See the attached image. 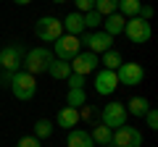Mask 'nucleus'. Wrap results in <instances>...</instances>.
<instances>
[{
    "label": "nucleus",
    "mask_w": 158,
    "mask_h": 147,
    "mask_svg": "<svg viewBox=\"0 0 158 147\" xmlns=\"http://www.w3.org/2000/svg\"><path fill=\"white\" fill-rule=\"evenodd\" d=\"M53 53L48 50V47H34V50H29V53H24V71L27 74H32V76H40V74H45L48 71V66H50V61H53Z\"/></svg>",
    "instance_id": "obj_1"
},
{
    "label": "nucleus",
    "mask_w": 158,
    "mask_h": 147,
    "mask_svg": "<svg viewBox=\"0 0 158 147\" xmlns=\"http://www.w3.org/2000/svg\"><path fill=\"white\" fill-rule=\"evenodd\" d=\"M11 92L16 95V100H32L37 92V76L27 71H16L11 76Z\"/></svg>",
    "instance_id": "obj_2"
},
{
    "label": "nucleus",
    "mask_w": 158,
    "mask_h": 147,
    "mask_svg": "<svg viewBox=\"0 0 158 147\" xmlns=\"http://www.w3.org/2000/svg\"><path fill=\"white\" fill-rule=\"evenodd\" d=\"M124 34H127V40L135 42V45H145V42L150 40V34H153L150 21H145V18H140V16L127 18V24H124Z\"/></svg>",
    "instance_id": "obj_3"
},
{
    "label": "nucleus",
    "mask_w": 158,
    "mask_h": 147,
    "mask_svg": "<svg viewBox=\"0 0 158 147\" xmlns=\"http://www.w3.org/2000/svg\"><path fill=\"white\" fill-rule=\"evenodd\" d=\"M34 34H37L42 42H56L63 34V24L58 21L56 16H42L37 24H34Z\"/></svg>",
    "instance_id": "obj_4"
},
{
    "label": "nucleus",
    "mask_w": 158,
    "mask_h": 147,
    "mask_svg": "<svg viewBox=\"0 0 158 147\" xmlns=\"http://www.w3.org/2000/svg\"><path fill=\"white\" fill-rule=\"evenodd\" d=\"M111 145L113 147H142V131L124 124V126H118V129H113Z\"/></svg>",
    "instance_id": "obj_5"
},
{
    "label": "nucleus",
    "mask_w": 158,
    "mask_h": 147,
    "mask_svg": "<svg viewBox=\"0 0 158 147\" xmlns=\"http://www.w3.org/2000/svg\"><path fill=\"white\" fill-rule=\"evenodd\" d=\"M79 42L87 45V50L95 53V55H100V53L113 47V37L106 32H85V34H79Z\"/></svg>",
    "instance_id": "obj_6"
},
{
    "label": "nucleus",
    "mask_w": 158,
    "mask_h": 147,
    "mask_svg": "<svg viewBox=\"0 0 158 147\" xmlns=\"http://www.w3.org/2000/svg\"><path fill=\"white\" fill-rule=\"evenodd\" d=\"M82 47V42H79V37H71V34H61L56 42H53V55L58 58V61H71L77 53Z\"/></svg>",
    "instance_id": "obj_7"
},
{
    "label": "nucleus",
    "mask_w": 158,
    "mask_h": 147,
    "mask_svg": "<svg viewBox=\"0 0 158 147\" xmlns=\"http://www.w3.org/2000/svg\"><path fill=\"white\" fill-rule=\"evenodd\" d=\"M116 79H118V84H124V87H137L145 79V68L140 63H121L116 68Z\"/></svg>",
    "instance_id": "obj_8"
},
{
    "label": "nucleus",
    "mask_w": 158,
    "mask_h": 147,
    "mask_svg": "<svg viewBox=\"0 0 158 147\" xmlns=\"http://www.w3.org/2000/svg\"><path fill=\"white\" fill-rule=\"evenodd\" d=\"M69 66H71V74H82V76H87V74L98 71V66H100V55H95V53H77V55L69 61Z\"/></svg>",
    "instance_id": "obj_9"
},
{
    "label": "nucleus",
    "mask_w": 158,
    "mask_h": 147,
    "mask_svg": "<svg viewBox=\"0 0 158 147\" xmlns=\"http://www.w3.org/2000/svg\"><path fill=\"white\" fill-rule=\"evenodd\" d=\"M100 124L108 126V129L124 126L127 124V108L121 105V102H108V105L103 108V113H100Z\"/></svg>",
    "instance_id": "obj_10"
},
{
    "label": "nucleus",
    "mask_w": 158,
    "mask_h": 147,
    "mask_svg": "<svg viewBox=\"0 0 158 147\" xmlns=\"http://www.w3.org/2000/svg\"><path fill=\"white\" fill-rule=\"evenodd\" d=\"M21 63H24V50L19 45H11V47H3V50H0V68L16 74Z\"/></svg>",
    "instance_id": "obj_11"
},
{
    "label": "nucleus",
    "mask_w": 158,
    "mask_h": 147,
    "mask_svg": "<svg viewBox=\"0 0 158 147\" xmlns=\"http://www.w3.org/2000/svg\"><path fill=\"white\" fill-rule=\"evenodd\" d=\"M118 87V79H116V71H108V68H100L95 74V92L98 95H113Z\"/></svg>",
    "instance_id": "obj_12"
},
{
    "label": "nucleus",
    "mask_w": 158,
    "mask_h": 147,
    "mask_svg": "<svg viewBox=\"0 0 158 147\" xmlns=\"http://www.w3.org/2000/svg\"><path fill=\"white\" fill-rule=\"evenodd\" d=\"M63 32L66 34H71V37H79V34H85V18H82V13H77V11H71L66 18H63Z\"/></svg>",
    "instance_id": "obj_13"
},
{
    "label": "nucleus",
    "mask_w": 158,
    "mask_h": 147,
    "mask_svg": "<svg viewBox=\"0 0 158 147\" xmlns=\"http://www.w3.org/2000/svg\"><path fill=\"white\" fill-rule=\"evenodd\" d=\"M66 145H69V147H95V142H92L90 131H82V129H69Z\"/></svg>",
    "instance_id": "obj_14"
},
{
    "label": "nucleus",
    "mask_w": 158,
    "mask_h": 147,
    "mask_svg": "<svg viewBox=\"0 0 158 147\" xmlns=\"http://www.w3.org/2000/svg\"><path fill=\"white\" fill-rule=\"evenodd\" d=\"M58 126H61V129H74V126L79 124V110L77 108H61V110H58Z\"/></svg>",
    "instance_id": "obj_15"
},
{
    "label": "nucleus",
    "mask_w": 158,
    "mask_h": 147,
    "mask_svg": "<svg viewBox=\"0 0 158 147\" xmlns=\"http://www.w3.org/2000/svg\"><path fill=\"white\" fill-rule=\"evenodd\" d=\"M124 24H127V18L116 11V13H111V16H106V21H103L106 29H103V32L111 34V37H113V34H121V32H124Z\"/></svg>",
    "instance_id": "obj_16"
},
{
    "label": "nucleus",
    "mask_w": 158,
    "mask_h": 147,
    "mask_svg": "<svg viewBox=\"0 0 158 147\" xmlns=\"http://www.w3.org/2000/svg\"><path fill=\"white\" fill-rule=\"evenodd\" d=\"M45 74H50L53 79H66L69 74H71V66H69V61H58V58H53Z\"/></svg>",
    "instance_id": "obj_17"
},
{
    "label": "nucleus",
    "mask_w": 158,
    "mask_h": 147,
    "mask_svg": "<svg viewBox=\"0 0 158 147\" xmlns=\"http://www.w3.org/2000/svg\"><path fill=\"white\" fill-rule=\"evenodd\" d=\"M140 8H142L140 0H118V13H121L124 18H135V16H140Z\"/></svg>",
    "instance_id": "obj_18"
},
{
    "label": "nucleus",
    "mask_w": 158,
    "mask_h": 147,
    "mask_svg": "<svg viewBox=\"0 0 158 147\" xmlns=\"http://www.w3.org/2000/svg\"><path fill=\"white\" fill-rule=\"evenodd\" d=\"M124 108H127V113H132V116H137V118H142V116L148 113L150 102H148L145 97H132V100H129V105H124Z\"/></svg>",
    "instance_id": "obj_19"
},
{
    "label": "nucleus",
    "mask_w": 158,
    "mask_h": 147,
    "mask_svg": "<svg viewBox=\"0 0 158 147\" xmlns=\"http://www.w3.org/2000/svg\"><path fill=\"white\" fill-rule=\"evenodd\" d=\"M100 63H103V68H108V71H116V68L121 66L124 61H121V53H118V50H113V47H111V50H106V53H103Z\"/></svg>",
    "instance_id": "obj_20"
},
{
    "label": "nucleus",
    "mask_w": 158,
    "mask_h": 147,
    "mask_svg": "<svg viewBox=\"0 0 158 147\" xmlns=\"http://www.w3.org/2000/svg\"><path fill=\"white\" fill-rule=\"evenodd\" d=\"M66 105H69V108H77V110H82V108L87 105V92H85V89H69Z\"/></svg>",
    "instance_id": "obj_21"
},
{
    "label": "nucleus",
    "mask_w": 158,
    "mask_h": 147,
    "mask_svg": "<svg viewBox=\"0 0 158 147\" xmlns=\"http://www.w3.org/2000/svg\"><path fill=\"white\" fill-rule=\"evenodd\" d=\"M90 137H92V142H95V145H111V137H113V129H108V126L98 124L95 129L90 131Z\"/></svg>",
    "instance_id": "obj_22"
},
{
    "label": "nucleus",
    "mask_w": 158,
    "mask_h": 147,
    "mask_svg": "<svg viewBox=\"0 0 158 147\" xmlns=\"http://www.w3.org/2000/svg\"><path fill=\"white\" fill-rule=\"evenodd\" d=\"M50 134H53V121H50V118H40L37 124H34V137H37L40 142L48 139Z\"/></svg>",
    "instance_id": "obj_23"
},
{
    "label": "nucleus",
    "mask_w": 158,
    "mask_h": 147,
    "mask_svg": "<svg viewBox=\"0 0 158 147\" xmlns=\"http://www.w3.org/2000/svg\"><path fill=\"white\" fill-rule=\"evenodd\" d=\"M95 11L106 18V16H111V13L118 11V0H95Z\"/></svg>",
    "instance_id": "obj_24"
},
{
    "label": "nucleus",
    "mask_w": 158,
    "mask_h": 147,
    "mask_svg": "<svg viewBox=\"0 0 158 147\" xmlns=\"http://www.w3.org/2000/svg\"><path fill=\"white\" fill-rule=\"evenodd\" d=\"M82 18H85V29H98L103 24V16L98 11H87V13H82Z\"/></svg>",
    "instance_id": "obj_25"
},
{
    "label": "nucleus",
    "mask_w": 158,
    "mask_h": 147,
    "mask_svg": "<svg viewBox=\"0 0 158 147\" xmlns=\"http://www.w3.org/2000/svg\"><path fill=\"white\" fill-rule=\"evenodd\" d=\"M66 81H69V89H85L87 76H82V74H69Z\"/></svg>",
    "instance_id": "obj_26"
},
{
    "label": "nucleus",
    "mask_w": 158,
    "mask_h": 147,
    "mask_svg": "<svg viewBox=\"0 0 158 147\" xmlns=\"http://www.w3.org/2000/svg\"><path fill=\"white\" fill-rule=\"evenodd\" d=\"M16 147H42V142H40L34 134H29V137H21V139L16 142Z\"/></svg>",
    "instance_id": "obj_27"
},
{
    "label": "nucleus",
    "mask_w": 158,
    "mask_h": 147,
    "mask_svg": "<svg viewBox=\"0 0 158 147\" xmlns=\"http://www.w3.org/2000/svg\"><path fill=\"white\" fill-rule=\"evenodd\" d=\"M74 3H77V13L95 11V0H74Z\"/></svg>",
    "instance_id": "obj_28"
},
{
    "label": "nucleus",
    "mask_w": 158,
    "mask_h": 147,
    "mask_svg": "<svg viewBox=\"0 0 158 147\" xmlns=\"http://www.w3.org/2000/svg\"><path fill=\"white\" fill-rule=\"evenodd\" d=\"M145 121H148V126H150V129H158V110H156V108H148Z\"/></svg>",
    "instance_id": "obj_29"
},
{
    "label": "nucleus",
    "mask_w": 158,
    "mask_h": 147,
    "mask_svg": "<svg viewBox=\"0 0 158 147\" xmlns=\"http://www.w3.org/2000/svg\"><path fill=\"white\" fill-rule=\"evenodd\" d=\"M150 16H153V6H142L140 8V18H145V21H148Z\"/></svg>",
    "instance_id": "obj_30"
},
{
    "label": "nucleus",
    "mask_w": 158,
    "mask_h": 147,
    "mask_svg": "<svg viewBox=\"0 0 158 147\" xmlns=\"http://www.w3.org/2000/svg\"><path fill=\"white\" fill-rule=\"evenodd\" d=\"M13 3H16V6H29L32 0H13Z\"/></svg>",
    "instance_id": "obj_31"
},
{
    "label": "nucleus",
    "mask_w": 158,
    "mask_h": 147,
    "mask_svg": "<svg viewBox=\"0 0 158 147\" xmlns=\"http://www.w3.org/2000/svg\"><path fill=\"white\" fill-rule=\"evenodd\" d=\"M53 3H56V6H61V3H69V0H53Z\"/></svg>",
    "instance_id": "obj_32"
},
{
    "label": "nucleus",
    "mask_w": 158,
    "mask_h": 147,
    "mask_svg": "<svg viewBox=\"0 0 158 147\" xmlns=\"http://www.w3.org/2000/svg\"><path fill=\"white\" fill-rule=\"evenodd\" d=\"M100 147H113V145H100Z\"/></svg>",
    "instance_id": "obj_33"
}]
</instances>
